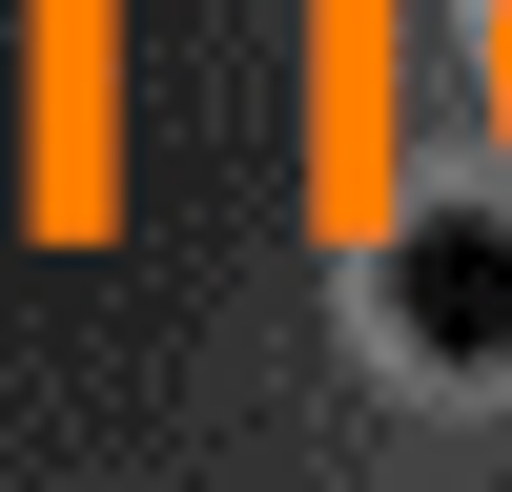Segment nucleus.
I'll use <instances>...</instances> for the list:
<instances>
[{
	"mask_svg": "<svg viewBox=\"0 0 512 492\" xmlns=\"http://www.w3.org/2000/svg\"><path fill=\"white\" fill-rule=\"evenodd\" d=\"M369 308L431 369H512V205H410L390 267H369Z\"/></svg>",
	"mask_w": 512,
	"mask_h": 492,
	"instance_id": "f257e3e1",
	"label": "nucleus"
}]
</instances>
